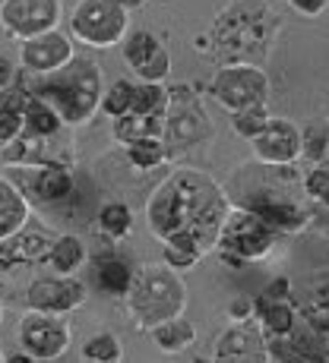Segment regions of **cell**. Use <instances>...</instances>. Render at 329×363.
Segmentation results:
<instances>
[{"instance_id":"cell-1","label":"cell","mask_w":329,"mask_h":363,"mask_svg":"<svg viewBox=\"0 0 329 363\" xmlns=\"http://www.w3.org/2000/svg\"><path fill=\"white\" fill-rule=\"evenodd\" d=\"M146 215L158 240L190 237L200 243V250H209L228 215V202L206 171L180 167L152 193Z\"/></svg>"},{"instance_id":"cell-26","label":"cell","mask_w":329,"mask_h":363,"mask_svg":"<svg viewBox=\"0 0 329 363\" xmlns=\"http://www.w3.org/2000/svg\"><path fill=\"white\" fill-rule=\"evenodd\" d=\"M99 281L108 294H127L130 281H133V272L124 259H104L99 265Z\"/></svg>"},{"instance_id":"cell-6","label":"cell","mask_w":329,"mask_h":363,"mask_svg":"<svg viewBox=\"0 0 329 363\" xmlns=\"http://www.w3.org/2000/svg\"><path fill=\"white\" fill-rule=\"evenodd\" d=\"M212 95L225 104L231 114L247 111V108H266L269 79H266L263 69H257L250 64H228L215 73Z\"/></svg>"},{"instance_id":"cell-4","label":"cell","mask_w":329,"mask_h":363,"mask_svg":"<svg viewBox=\"0 0 329 363\" xmlns=\"http://www.w3.org/2000/svg\"><path fill=\"white\" fill-rule=\"evenodd\" d=\"M127 294H130V310L149 329L180 316L187 303L184 281L174 275V269H162V265H146L130 281Z\"/></svg>"},{"instance_id":"cell-42","label":"cell","mask_w":329,"mask_h":363,"mask_svg":"<svg viewBox=\"0 0 329 363\" xmlns=\"http://www.w3.org/2000/svg\"><path fill=\"white\" fill-rule=\"evenodd\" d=\"M0 4H4V0H0Z\"/></svg>"},{"instance_id":"cell-36","label":"cell","mask_w":329,"mask_h":363,"mask_svg":"<svg viewBox=\"0 0 329 363\" xmlns=\"http://www.w3.org/2000/svg\"><path fill=\"white\" fill-rule=\"evenodd\" d=\"M291 4H295L301 13H311V16H317V13L323 10L326 0H291Z\"/></svg>"},{"instance_id":"cell-2","label":"cell","mask_w":329,"mask_h":363,"mask_svg":"<svg viewBox=\"0 0 329 363\" xmlns=\"http://www.w3.org/2000/svg\"><path fill=\"white\" fill-rule=\"evenodd\" d=\"M272 32H276V23H272L266 4H260V0H237L215 19L212 41L228 64L257 67V60H263L266 51H269Z\"/></svg>"},{"instance_id":"cell-41","label":"cell","mask_w":329,"mask_h":363,"mask_svg":"<svg viewBox=\"0 0 329 363\" xmlns=\"http://www.w3.org/2000/svg\"><path fill=\"white\" fill-rule=\"evenodd\" d=\"M0 363H4V351H0Z\"/></svg>"},{"instance_id":"cell-9","label":"cell","mask_w":329,"mask_h":363,"mask_svg":"<svg viewBox=\"0 0 329 363\" xmlns=\"http://www.w3.org/2000/svg\"><path fill=\"white\" fill-rule=\"evenodd\" d=\"M58 19H60L58 0H4L0 4V23L19 41L54 32Z\"/></svg>"},{"instance_id":"cell-27","label":"cell","mask_w":329,"mask_h":363,"mask_svg":"<svg viewBox=\"0 0 329 363\" xmlns=\"http://www.w3.org/2000/svg\"><path fill=\"white\" fill-rule=\"evenodd\" d=\"M58 130H60V117L54 114L51 108H45V104H35L29 114H26V121H23V133H26V136L48 139V136H54Z\"/></svg>"},{"instance_id":"cell-31","label":"cell","mask_w":329,"mask_h":363,"mask_svg":"<svg viewBox=\"0 0 329 363\" xmlns=\"http://www.w3.org/2000/svg\"><path fill=\"white\" fill-rule=\"evenodd\" d=\"M231 123H234L237 136L254 139L257 133H260L266 123H269V114H266V108H247V111H237V114H231Z\"/></svg>"},{"instance_id":"cell-22","label":"cell","mask_w":329,"mask_h":363,"mask_svg":"<svg viewBox=\"0 0 329 363\" xmlns=\"http://www.w3.org/2000/svg\"><path fill=\"white\" fill-rule=\"evenodd\" d=\"M165 111H168V92H165L162 82H143V86H133L130 114L162 117Z\"/></svg>"},{"instance_id":"cell-40","label":"cell","mask_w":329,"mask_h":363,"mask_svg":"<svg viewBox=\"0 0 329 363\" xmlns=\"http://www.w3.org/2000/svg\"><path fill=\"white\" fill-rule=\"evenodd\" d=\"M0 323H4V310H0Z\"/></svg>"},{"instance_id":"cell-12","label":"cell","mask_w":329,"mask_h":363,"mask_svg":"<svg viewBox=\"0 0 329 363\" xmlns=\"http://www.w3.org/2000/svg\"><path fill=\"white\" fill-rule=\"evenodd\" d=\"M51 243H54V237L48 234L45 228L23 225L16 234L0 240V269L13 272V269H19V265H32V262L48 259Z\"/></svg>"},{"instance_id":"cell-23","label":"cell","mask_w":329,"mask_h":363,"mask_svg":"<svg viewBox=\"0 0 329 363\" xmlns=\"http://www.w3.org/2000/svg\"><path fill=\"white\" fill-rule=\"evenodd\" d=\"M82 256H86V250H82L80 237H58V240L51 243V250H48V259L54 265V272H60V275H70L73 269H80Z\"/></svg>"},{"instance_id":"cell-20","label":"cell","mask_w":329,"mask_h":363,"mask_svg":"<svg viewBox=\"0 0 329 363\" xmlns=\"http://www.w3.org/2000/svg\"><path fill=\"white\" fill-rule=\"evenodd\" d=\"M152 332H156V345L162 347V351H168V354L184 351V347H190V345H193V338H197V329H193V325L187 323L184 316L168 319V323L156 325Z\"/></svg>"},{"instance_id":"cell-25","label":"cell","mask_w":329,"mask_h":363,"mask_svg":"<svg viewBox=\"0 0 329 363\" xmlns=\"http://www.w3.org/2000/svg\"><path fill=\"white\" fill-rule=\"evenodd\" d=\"M203 250L197 240H190V237H174V240H165V259H168V269L174 272H184V269H193V265L200 262Z\"/></svg>"},{"instance_id":"cell-16","label":"cell","mask_w":329,"mask_h":363,"mask_svg":"<svg viewBox=\"0 0 329 363\" xmlns=\"http://www.w3.org/2000/svg\"><path fill=\"white\" fill-rule=\"evenodd\" d=\"M23 67L32 73H58L73 60V48L60 32H45L38 38L23 41Z\"/></svg>"},{"instance_id":"cell-7","label":"cell","mask_w":329,"mask_h":363,"mask_svg":"<svg viewBox=\"0 0 329 363\" xmlns=\"http://www.w3.org/2000/svg\"><path fill=\"white\" fill-rule=\"evenodd\" d=\"M73 32L86 45H114L127 32V13L114 0H82L73 13Z\"/></svg>"},{"instance_id":"cell-15","label":"cell","mask_w":329,"mask_h":363,"mask_svg":"<svg viewBox=\"0 0 329 363\" xmlns=\"http://www.w3.org/2000/svg\"><path fill=\"white\" fill-rule=\"evenodd\" d=\"M124 57L133 67V73L146 82H162L168 76V69H171L168 51L149 32H133L130 41L124 45Z\"/></svg>"},{"instance_id":"cell-17","label":"cell","mask_w":329,"mask_h":363,"mask_svg":"<svg viewBox=\"0 0 329 363\" xmlns=\"http://www.w3.org/2000/svg\"><path fill=\"white\" fill-rule=\"evenodd\" d=\"M29 225V199L0 174V240Z\"/></svg>"},{"instance_id":"cell-18","label":"cell","mask_w":329,"mask_h":363,"mask_svg":"<svg viewBox=\"0 0 329 363\" xmlns=\"http://www.w3.org/2000/svg\"><path fill=\"white\" fill-rule=\"evenodd\" d=\"M165 133L162 117H143V114H124L114 121V136L124 145L139 143V139H158Z\"/></svg>"},{"instance_id":"cell-11","label":"cell","mask_w":329,"mask_h":363,"mask_svg":"<svg viewBox=\"0 0 329 363\" xmlns=\"http://www.w3.org/2000/svg\"><path fill=\"white\" fill-rule=\"evenodd\" d=\"M250 143H254V152L263 164H279V167L291 164L304 149V136L291 121H269Z\"/></svg>"},{"instance_id":"cell-21","label":"cell","mask_w":329,"mask_h":363,"mask_svg":"<svg viewBox=\"0 0 329 363\" xmlns=\"http://www.w3.org/2000/svg\"><path fill=\"white\" fill-rule=\"evenodd\" d=\"M165 133H168V139H171V145H190L209 133V121L200 114V111L187 108L184 114L174 117V121L168 123Z\"/></svg>"},{"instance_id":"cell-38","label":"cell","mask_w":329,"mask_h":363,"mask_svg":"<svg viewBox=\"0 0 329 363\" xmlns=\"http://www.w3.org/2000/svg\"><path fill=\"white\" fill-rule=\"evenodd\" d=\"M114 4H117V6H124V10H127V6L133 10V6H143V0H114Z\"/></svg>"},{"instance_id":"cell-35","label":"cell","mask_w":329,"mask_h":363,"mask_svg":"<svg viewBox=\"0 0 329 363\" xmlns=\"http://www.w3.org/2000/svg\"><path fill=\"white\" fill-rule=\"evenodd\" d=\"M13 76H16V69L6 57H0V89H10L13 86Z\"/></svg>"},{"instance_id":"cell-32","label":"cell","mask_w":329,"mask_h":363,"mask_svg":"<svg viewBox=\"0 0 329 363\" xmlns=\"http://www.w3.org/2000/svg\"><path fill=\"white\" fill-rule=\"evenodd\" d=\"M130 99H133V86L130 82H114V86L108 89V95H104V111H108L111 117H124V114H130Z\"/></svg>"},{"instance_id":"cell-28","label":"cell","mask_w":329,"mask_h":363,"mask_svg":"<svg viewBox=\"0 0 329 363\" xmlns=\"http://www.w3.org/2000/svg\"><path fill=\"white\" fill-rule=\"evenodd\" d=\"M82 357H86V363H121V345H117L114 335L102 332L82 345Z\"/></svg>"},{"instance_id":"cell-19","label":"cell","mask_w":329,"mask_h":363,"mask_svg":"<svg viewBox=\"0 0 329 363\" xmlns=\"http://www.w3.org/2000/svg\"><path fill=\"white\" fill-rule=\"evenodd\" d=\"M285 347L279 345V347H272V351L282 357V363H323V357L326 354L320 351V345H317V338L313 335H307V329L304 332H298V335H285Z\"/></svg>"},{"instance_id":"cell-8","label":"cell","mask_w":329,"mask_h":363,"mask_svg":"<svg viewBox=\"0 0 329 363\" xmlns=\"http://www.w3.org/2000/svg\"><path fill=\"white\" fill-rule=\"evenodd\" d=\"M19 351L29 354L32 360H60L70 347V332L64 323H58L48 313H29V316L19 319L16 329Z\"/></svg>"},{"instance_id":"cell-39","label":"cell","mask_w":329,"mask_h":363,"mask_svg":"<svg viewBox=\"0 0 329 363\" xmlns=\"http://www.w3.org/2000/svg\"><path fill=\"white\" fill-rule=\"evenodd\" d=\"M193 363H212V360H203V357H200V360H193Z\"/></svg>"},{"instance_id":"cell-24","label":"cell","mask_w":329,"mask_h":363,"mask_svg":"<svg viewBox=\"0 0 329 363\" xmlns=\"http://www.w3.org/2000/svg\"><path fill=\"white\" fill-rule=\"evenodd\" d=\"M304 319L317 335H329V281L313 284L304 303Z\"/></svg>"},{"instance_id":"cell-29","label":"cell","mask_w":329,"mask_h":363,"mask_svg":"<svg viewBox=\"0 0 329 363\" xmlns=\"http://www.w3.org/2000/svg\"><path fill=\"white\" fill-rule=\"evenodd\" d=\"M127 155H130V164H136V167H143V171H146V167L162 164L165 155H168V149H165L162 139H139V143L127 145Z\"/></svg>"},{"instance_id":"cell-34","label":"cell","mask_w":329,"mask_h":363,"mask_svg":"<svg viewBox=\"0 0 329 363\" xmlns=\"http://www.w3.org/2000/svg\"><path fill=\"white\" fill-rule=\"evenodd\" d=\"M250 310H254V300H250V297H237V300H231L228 316H234L237 323H247V319H250Z\"/></svg>"},{"instance_id":"cell-37","label":"cell","mask_w":329,"mask_h":363,"mask_svg":"<svg viewBox=\"0 0 329 363\" xmlns=\"http://www.w3.org/2000/svg\"><path fill=\"white\" fill-rule=\"evenodd\" d=\"M4 363H38V360H32L29 354L19 351V354H10V357H4Z\"/></svg>"},{"instance_id":"cell-13","label":"cell","mask_w":329,"mask_h":363,"mask_svg":"<svg viewBox=\"0 0 329 363\" xmlns=\"http://www.w3.org/2000/svg\"><path fill=\"white\" fill-rule=\"evenodd\" d=\"M254 310H260L263 332L269 338H285L288 332H295V303L288 297V278H276L269 288L257 297Z\"/></svg>"},{"instance_id":"cell-5","label":"cell","mask_w":329,"mask_h":363,"mask_svg":"<svg viewBox=\"0 0 329 363\" xmlns=\"http://www.w3.org/2000/svg\"><path fill=\"white\" fill-rule=\"evenodd\" d=\"M276 240V231L250 208H231L219 228V237H215V247H219V256L225 265H234L241 269L247 259H260L266 250Z\"/></svg>"},{"instance_id":"cell-14","label":"cell","mask_w":329,"mask_h":363,"mask_svg":"<svg viewBox=\"0 0 329 363\" xmlns=\"http://www.w3.org/2000/svg\"><path fill=\"white\" fill-rule=\"evenodd\" d=\"M212 363H269V345L260 332L250 325H231L215 341V360Z\"/></svg>"},{"instance_id":"cell-3","label":"cell","mask_w":329,"mask_h":363,"mask_svg":"<svg viewBox=\"0 0 329 363\" xmlns=\"http://www.w3.org/2000/svg\"><path fill=\"white\" fill-rule=\"evenodd\" d=\"M64 73L58 79L45 82L38 89V99L45 108H51L60 121L67 123H86L95 114L102 99V73L92 60H70L60 67Z\"/></svg>"},{"instance_id":"cell-10","label":"cell","mask_w":329,"mask_h":363,"mask_svg":"<svg viewBox=\"0 0 329 363\" xmlns=\"http://www.w3.org/2000/svg\"><path fill=\"white\" fill-rule=\"evenodd\" d=\"M86 300V288L73 278H38L29 284L26 291V306L35 313H48V316H58V313H70Z\"/></svg>"},{"instance_id":"cell-30","label":"cell","mask_w":329,"mask_h":363,"mask_svg":"<svg viewBox=\"0 0 329 363\" xmlns=\"http://www.w3.org/2000/svg\"><path fill=\"white\" fill-rule=\"evenodd\" d=\"M99 221L104 228V234L111 237H127L130 225H133V215L127 206H121V202H111V206H104L99 212Z\"/></svg>"},{"instance_id":"cell-33","label":"cell","mask_w":329,"mask_h":363,"mask_svg":"<svg viewBox=\"0 0 329 363\" xmlns=\"http://www.w3.org/2000/svg\"><path fill=\"white\" fill-rule=\"evenodd\" d=\"M307 196L313 202H320V206L329 208V171L326 167H317V171L307 174V184H304Z\"/></svg>"}]
</instances>
